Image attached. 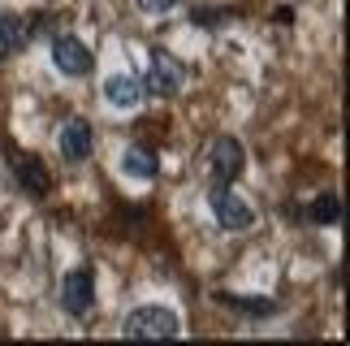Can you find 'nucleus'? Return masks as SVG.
Returning a JSON list of instances; mask_svg holds the SVG:
<instances>
[{
  "mask_svg": "<svg viewBox=\"0 0 350 346\" xmlns=\"http://www.w3.org/2000/svg\"><path fill=\"white\" fill-rule=\"evenodd\" d=\"M178 329L182 325H178V312H173V308H165V303H147V308L126 316L121 334H126V338H173Z\"/></svg>",
  "mask_w": 350,
  "mask_h": 346,
  "instance_id": "obj_1",
  "label": "nucleus"
},
{
  "mask_svg": "<svg viewBox=\"0 0 350 346\" xmlns=\"http://www.w3.org/2000/svg\"><path fill=\"white\" fill-rule=\"evenodd\" d=\"M212 212H217V221L225 225V230H251V225H255L251 204L234 191L230 182H221L217 191H212Z\"/></svg>",
  "mask_w": 350,
  "mask_h": 346,
  "instance_id": "obj_2",
  "label": "nucleus"
},
{
  "mask_svg": "<svg viewBox=\"0 0 350 346\" xmlns=\"http://www.w3.org/2000/svg\"><path fill=\"white\" fill-rule=\"evenodd\" d=\"M61 308L70 316H87L96 308V277H91V269H74L61 277Z\"/></svg>",
  "mask_w": 350,
  "mask_h": 346,
  "instance_id": "obj_3",
  "label": "nucleus"
},
{
  "mask_svg": "<svg viewBox=\"0 0 350 346\" xmlns=\"http://www.w3.org/2000/svg\"><path fill=\"white\" fill-rule=\"evenodd\" d=\"M208 165H212V178L217 182H238V173L247 169V152H242L238 139L221 135V139H212V148H208Z\"/></svg>",
  "mask_w": 350,
  "mask_h": 346,
  "instance_id": "obj_4",
  "label": "nucleus"
},
{
  "mask_svg": "<svg viewBox=\"0 0 350 346\" xmlns=\"http://www.w3.org/2000/svg\"><path fill=\"white\" fill-rule=\"evenodd\" d=\"M52 65H57L61 74H70V78H87L91 74V52H87V44H78L74 35H52Z\"/></svg>",
  "mask_w": 350,
  "mask_h": 346,
  "instance_id": "obj_5",
  "label": "nucleus"
},
{
  "mask_svg": "<svg viewBox=\"0 0 350 346\" xmlns=\"http://www.w3.org/2000/svg\"><path fill=\"white\" fill-rule=\"evenodd\" d=\"M143 91H152L156 100H169L182 91V65L169 57V52H152V70L143 78Z\"/></svg>",
  "mask_w": 350,
  "mask_h": 346,
  "instance_id": "obj_6",
  "label": "nucleus"
},
{
  "mask_svg": "<svg viewBox=\"0 0 350 346\" xmlns=\"http://www.w3.org/2000/svg\"><path fill=\"white\" fill-rule=\"evenodd\" d=\"M57 143H61V156H65L70 165H83L87 156H91V148H96V139H91V126L83 122V117H70V122L61 126Z\"/></svg>",
  "mask_w": 350,
  "mask_h": 346,
  "instance_id": "obj_7",
  "label": "nucleus"
},
{
  "mask_svg": "<svg viewBox=\"0 0 350 346\" xmlns=\"http://www.w3.org/2000/svg\"><path fill=\"white\" fill-rule=\"evenodd\" d=\"M13 173H18L22 191H31L35 199H44L52 191V173H48V165L39 161V156H13Z\"/></svg>",
  "mask_w": 350,
  "mask_h": 346,
  "instance_id": "obj_8",
  "label": "nucleus"
},
{
  "mask_svg": "<svg viewBox=\"0 0 350 346\" xmlns=\"http://www.w3.org/2000/svg\"><path fill=\"white\" fill-rule=\"evenodd\" d=\"M26 44H31V22L18 13H0V61L18 57Z\"/></svg>",
  "mask_w": 350,
  "mask_h": 346,
  "instance_id": "obj_9",
  "label": "nucleus"
},
{
  "mask_svg": "<svg viewBox=\"0 0 350 346\" xmlns=\"http://www.w3.org/2000/svg\"><path fill=\"white\" fill-rule=\"evenodd\" d=\"M104 100H109L113 109H134V104L143 100V83L134 74H113L109 83H104Z\"/></svg>",
  "mask_w": 350,
  "mask_h": 346,
  "instance_id": "obj_10",
  "label": "nucleus"
},
{
  "mask_svg": "<svg viewBox=\"0 0 350 346\" xmlns=\"http://www.w3.org/2000/svg\"><path fill=\"white\" fill-rule=\"evenodd\" d=\"M121 169H126L130 178H139V182H152V178H156V156L147 152V148H126V156H121Z\"/></svg>",
  "mask_w": 350,
  "mask_h": 346,
  "instance_id": "obj_11",
  "label": "nucleus"
},
{
  "mask_svg": "<svg viewBox=\"0 0 350 346\" xmlns=\"http://www.w3.org/2000/svg\"><path fill=\"white\" fill-rule=\"evenodd\" d=\"M225 308H238L242 316H277V303L273 299H242V295H217Z\"/></svg>",
  "mask_w": 350,
  "mask_h": 346,
  "instance_id": "obj_12",
  "label": "nucleus"
},
{
  "mask_svg": "<svg viewBox=\"0 0 350 346\" xmlns=\"http://www.w3.org/2000/svg\"><path fill=\"white\" fill-rule=\"evenodd\" d=\"M312 221L316 225H338L342 221V199L338 195H320L312 204Z\"/></svg>",
  "mask_w": 350,
  "mask_h": 346,
  "instance_id": "obj_13",
  "label": "nucleus"
},
{
  "mask_svg": "<svg viewBox=\"0 0 350 346\" xmlns=\"http://www.w3.org/2000/svg\"><path fill=\"white\" fill-rule=\"evenodd\" d=\"M134 5H139V13H152V18H156V13H173L178 0H134Z\"/></svg>",
  "mask_w": 350,
  "mask_h": 346,
  "instance_id": "obj_14",
  "label": "nucleus"
}]
</instances>
